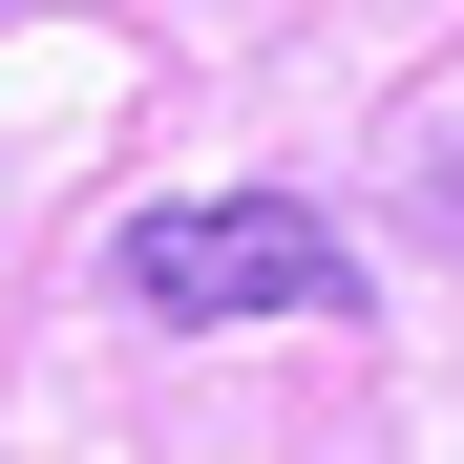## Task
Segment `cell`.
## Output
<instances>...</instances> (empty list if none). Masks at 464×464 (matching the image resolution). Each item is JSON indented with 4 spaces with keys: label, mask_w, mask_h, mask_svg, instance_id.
<instances>
[{
    "label": "cell",
    "mask_w": 464,
    "mask_h": 464,
    "mask_svg": "<svg viewBox=\"0 0 464 464\" xmlns=\"http://www.w3.org/2000/svg\"><path fill=\"white\" fill-rule=\"evenodd\" d=\"M127 317H359V254L295 190H169L127 211Z\"/></svg>",
    "instance_id": "cell-1"
}]
</instances>
